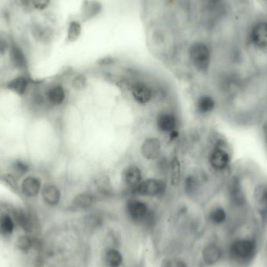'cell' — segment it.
<instances>
[{"label": "cell", "mask_w": 267, "mask_h": 267, "mask_svg": "<svg viewBox=\"0 0 267 267\" xmlns=\"http://www.w3.org/2000/svg\"><path fill=\"white\" fill-rule=\"evenodd\" d=\"M256 198L258 201L267 205V188L260 187L256 190Z\"/></svg>", "instance_id": "cell-33"}, {"label": "cell", "mask_w": 267, "mask_h": 267, "mask_svg": "<svg viewBox=\"0 0 267 267\" xmlns=\"http://www.w3.org/2000/svg\"><path fill=\"white\" fill-rule=\"evenodd\" d=\"M23 6L27 8H30L33 10H36L38 12H42L48 8L51 3V0H20Z\"/></svg>", "instance_id": "cell-28"}, {"label": "cell", "mask_w": 267, "mask_h": 267, "mask_svg": "<svg viewBox=\"0 0 267 267\" xmlns=\"http://www.w3.org/2000/svg\"></svg>", "instance_id": "cell-37"}, {"label": "cell", "mask_w": 267, "mask_h": 267, "mask_svg": "<svg viewBox=\"0 0 267 267\" xmlns=\"http://www.w3.org/2000/svg\"><path fill=\"white\" fill-rule=\"evenodd\" d=\"M263 129H264V134H265L266 137H267V121L266 122L265 125H264V127H263Z\"/></svg>", "instance_id": "cell-36"}, {"label": "cell", "mask_w": 267, "mask_h": 267, "mask_svg": "<svg viewBox=\"0 0 267 267\" xmlns=\"http://www.w3.org/2000/svg\"><path fill=\"white\" fill-rule=\"evenodd\" d=\"M189 59L195 70L199 72H207L211 63L210 49L203 42L194 43L189 49Z\"/></svg>", "instance_id": "cell-2"}, {"label": "cell", "mask_w": 267, "mask_h": 267, "mask_svg": "<svg viewBox=\"0 0 267 267\" xmlns=\"http://www.w3.org/2000/svg\"><path fill=\"white\" fill-rule=\"evenodd\" d=\"M195 110L200 115L209 114L216 108V101L213 96L204 94L199 95L195 101Z\"/></svg>", "instance_id": "cell-20"}, {"label": "cell", "mask_w": 267, "mask_h": 267, "mask_svg": "<svg viewBox=\"0 0 267 267\" xmlns=\"http://www.w3.org/2000/svg\"><path fill=\"white\" fill-rule=\"evenodd\" d=\"M170 183L172 187L177 188L182 181L181 163L177 155H173L170 161Z\"/></svg>", "instance_id": "cell-22"}, {"label": "cell", "mask_w": 267, "mask_h": 267, "mask_svg": "<svg viewBox=\"0 0 267 267\" xmlns=\"http://www.w3.org/2000/svg\"><path fill=\"white\" fill-rule=\"evenodd\" d=\"M12 42L4 35H0V56L8 53Z\"/></svg>", "instance_id": "cell-32"}, {"label": "cell", "mask_w": 267, "mask_h": 267, "mask_svg": "<svg viewBox=\"0 0 267 267\" xmlns=\"http://www.w3.org/2000/svg\"><path fill=\"white\" fill-rule=\"evenodd\" d=\"M88 79L82 74H79L73 78L71 80V87L77 92H81L88 87Z\"/></svg>", "instance_id": "cell-30"}, {"label": "cell", "mask_w": 267, "mask_h": 267, "mask_svg": "<svg viewBox=\"0 0 267 267\" xmlns=\"http://www.w3.org/2000/svg\"><path fill=\"white\" fill-rule=\"evenodd\" d=\"M130 267H145V263L139 260V261L136 262V263H133L132 265Z\"/></svg>", "instance_id": "cell-35"}, {"label": "cell", "mask_w": 267, "mask_h": 267, "mask_svg": "<svg viewBox=\"0 0 267 267\" xmlns=\"http://www.w3.org/2000/svg\"><path fill=\"white\" fill-rule=\"evenodd\" d=\"M14 219L9 214L0 216V233L10 235L14 229Z\"/></svg>", "instance_id": "cell-27"}, {"label": "cell", "mask_w": 267, "mask_h": 267, "mask_svg": "<svg viewBox=\"0 0 267 267\" xmlns=\"http://www.w3.org/2000/svg\"><path fill=\"white\" fill-rule=\"evenodd\" d=\"M31 33L32 34L33 38H35L36 41L42 42V43L47 42L48 36H49L48 29L38 23H31Z\"/></svg>", "instance_id": "cell-25"}, {"label": "cell", "mask_w": 267, "mask_h": 267, "mask_svg": "<svg viewBox=\"0 0 267 267\" xmlns=\"http://www.w3.org/2000/svg\"><path fill=\"white\" fill-rule=\"evenodd\" d=\"M9 175L15 180L22 179L30 173L31 165L24 159H14L9 166Z\"/></svg>", "instance_id": "cell-19"}, {"label": "cell", "mask_w": 267, "mask_h": 267, "mask_svg": "<svg viewBox=\"0 0 267 267\" xmlns=\"http://www.w3.org/2000/svg\"><path fill=\"white\" fill-rule=\"evenodd\" d=\"M201 257L204 265L206 267H213L220 260L222 250L217 244H207L202 249Z\"/></svg>", "instance_id": "cell-17"}, {"label": "cell", "mask_w": 267, "mask_h": 267, "mask_svg": "<svg viewBox=\"0 0 267 267\" xmlns=\"http://www.w3.org/2000/svg\"><path fill=\"white\" fill-rule=\"evenodd\" d=\"M14 219L25 232H31L34 228V218L29 211L17 209L14 211Z\"/></svg>", "instance_id": "cell-18"}, {"label": "cell", "mask_w": 267, "mask_h": 267, "mask_svg": "<svg viewBox=\"0 0 267 267\" xmlns=\"http://www.w3.org/2000/svg\"><path fill=\"white\" fill-rule=\"evenodd\" d=\"M250 40L256 48H267V21H260L253 25L250 31Z\"/></svg>", "instance_id": "cell-15"}, {"label": "cell", "mask_w": 267, "mask_h": 267, "mask_svg": "<svg viewBox=\"0 0 267 267\" xmlns=\"http://www.w3.org/2000/svg\"><path fill=\"white\" fill-rule=\"evenodd\" d=\"M230 161L231 159L228 153L219 145L214 147L209 153V164L215 171H224L229 166Z\"/></svg>", "instance_id": "cell-13"}, {"label": "cell", "mask_w": 267, "mask_h": 267, "mask_svg": "<svg viewBox=\"0 0 267 267\" xmlns=\"http://www.w3.org/2000/svg\"><path fill=\"white\" fill-rule=\"evenodd\" d=\"M98 5L96 4L95 2H90L89 4H87L85 6V14H87L88 17H91V16H94L97 14V7Z\"/></svg>", "instance_id": "cell-34"}, {"label": "cell", "mask_w": 267, "mask_h": 267, "mask_svg": "<svg viewBox=\"0 0 267 267\" xmlns=\"http://www.w3.org/2000/svg\"><path fill=\"white\" fill-rule=\"evenodd\" d=\"M143 180L142 171L138 165H128L121 173V181L131 192L140 185Z\"/></svg>", "instance_id": "cell-10"}, {"label": "cell", "mask_w": 267, "mask_h": 267, "mask_svg": "<svg viewBox=\"0 0 267 267\" xmlns=\"http://www.w3.org/2000/svg\"><path fill=\"white\" fill-rule=\"evenodd\" d=\"M96 196L90 192H80L73 198L70 209L75 212H89L96 203Z\"/></svg>", "instance_id": "cell-12"}, {"label": "cell", "mask_w": 267, "mask_h": 267, "mask_svg": "<svg viewBox=\"0 0 267 267\" xmlns=\"http://www.w3.org/2000/svg\"><path fill=\"white\" fill-rule=\"evenodd\" d=\"M42 179L36 175L28 174L21 179L20 185V191L23 196L27 199H35L41 195L42 191Z\"/></svg>", "instance_id": "cell-9"}, {"label": "cell", "mask_w": 267, "mask_h": 267, "mask_svg": "<svg viewBox=\"0 0 267 267\" xmlns=\"http://www.w3.org/2000/svg\"><path fill=\"white\" fill-rule=\"evenodd\" d=\"M42 201L48 207H56L62 200V191L58 185L53 182L43 184L41 191Z\"/></svg>", "instance_id": "cell-11"}, {"label": "cell", "mask_w": 267, "mask_h": 267, "mask_svg": "<svg viewBox=\"0 0 267 267\" xmlns=\"http://www.w3.org/2000/svg\"><path fill=\"white\" fill-rule=\"evenodd\" d=\"M167 181L162 178L150 177L143 180L140 185L131 191L133 196L149 197L161 199L167 195Z\"/></svg>", "instance_id": "cell-1"}, {"label": "cell", "mask_w": 267, "mask_h": 267, "mask_svg": "<svg viewBox=\"0 0 267 267\" xmlns=\"http://www.w3.org/2000/svg\"><path fill=\"white\" fill-rule=\"evenodd\" d=\"M140 153L145 160L156 162L162 156V142L157 137H147L141 144Z\"/></svg>", "instance_id": "cell-8"}, {"label": "cell", "mask_w": 267, "mask_h": 267, "mask_svg": "<svg viewBox=\"0 0 267 267\" xmlns=\"http://www.w3.org/2000/svg\"><path fill=\"white\" fill-rule=\"evenodd\" d=\"M8 55L10 64L12 65L14 68L19 70H25L28 68V58L23 48L19 45L12 42Z\"/></svg>", "instance_id": "cell-14"}, {"label": "cell", "mask_w": 267, "mask_h": 267, "mask_svg": "<svg viewBox=\"0 0 267 267\" xmlns=\"http://www.w3.org/2000/svg\"><path fill=\"white\" fill-rule=\"evenodd\" d=\"M155 125L159 133L168 135L172 131L178 130V117L173 111L163 110L156 116Z\"/></svg>", "instance_id": "cell-5"}, {"label": "cell", "mask_w": 267, "mask_h": 267, "mask_svg": "<svg viewBox=\"0 0 267 267\" xmlns=\"http://www.w3.org/2000/svg\"><path fill=\"white\" fill-rule=\"evenodd\" d=\"M44 93L48 107L53 108L62 107L67 99L66 88L61 83L49 84L45 89Z\"/></svg>", "instance_id": "cell-7"}, {"label": "cell", "mask_w": 267, "mask_h": 267, "mask_svg": "<svg viewBox=\"0 0 267 267\" xmlns=\"http://www.w3.org/2000/svg\"><path fill=\"white\" fill-rule=\"evenodd\" d=\"M128 89L133 100L140 106L149 104L155 98L153 87L143 80H135L130 83Z\"/></svg>", "instance_id": "cell-3"}, {"label": "cell", "mask_w": 267, "mask_h": 267, "mask_svg": "<svg viewBox=\"0 0 267 267\" xmlns=\"http://www.w3.org/2000/svg\"><path fill=\"white\" fill-rule=\"evenodd\" d=\"M208 219L213 224H222L227 219V213L222 207H215L209 211Z\"/></svg>", "instance_id": "cell-26"}, {"label": "cell", "mask_w": 267, "mask_h": 267, "mask_svg": "<svg viewBox=\"0 0 267 267\" xmlns=\"http://www.w3.org/2000/svg\"><path fill=\"white\" fill-rule=\"evenodd\" d=\"M31 87V80L25 75L15 77L6 84V89L20 97L25 96Z\"/></svg>", "instance_id": "cell-16"}, {"label": "cell", "mask_w": 267, "mask_h": 267, "mask_svg": "<svg viewBox=\"0 0 267 267\" xmlns=\"http://www.w3.org/2000/svg\"><path fill=\"white\" fill-rule=\"evenodd\" d=\"M202 181L195 173H189L183 180V190L185 195L193 198L196 196L201 188Z\"/></svg>", "instance_id": "cell-21"}, {"label": "cell", "mask_w": 267, "mask_h": 267, "mask_svg": "<svg viewBox=\"0 0 267 267\" xmlns=\"http://www.w3.org/2000/svg\"><path fill=\"white\" fill-rule=\"evenodd\" d=\"M230 195H231V200L235 205H241L245 203V195L237 181H234L231 183Z\"/></svg>", "instance_id": "cell-24"}, {"label": "cell", "mask_w": 267, "mask_h": 267, "mask_svg": "<svg viewBox=\"0 0 267 267\" xmlns=\"http://www.w3.org/2000/svg\"><path fill=\"white\" fill-rule=\"evenodd\" d=\"M81 34V26L80 23L76 20H73L70 23L67 29L66 38L69 42H75L79 39Z\"/></svg>", "instance_id": "cell-29"}, {"label": "cell", "mask_w": 267, "mask_h": 267, "mask_svg": "<svg viewBox=\"0 0 267 267\" xmlns=\"http://www.w3.org/2000/svg\"><path fill=\"white\" fill-rule=\"evenodd\" d=\"M256 245L249 239H238L230 246V255L233 259L245 261L252 257L255 254Z\"/></svg>", "instance_id": "cell-6"}, {"label": "cell", "mask_w": 267, "mask_h": 267, "mask_svg": "<svg viewBox=\"0 0 267 267\" xmlns=\"http://www.w3.org/2000/svg\"><path fill=\"white\" fill-rule=\"evenodd\" d=\"M98 260L100 267H125L126 259L122 249L102 246Z\"/></svg>", "instance_id": "cell-4"}, {"label": "cell", "mask_w": 267, "mask_h": 267, "mask_svg": "<svg viewBox=\"0 0 267 267\" xmlns=\"http://www.w3.org/2000/svg\"><path fill=\"white\" fill-rule=\"evenodd\" d=\"M33 241L31 240L29 236L28 235H22L20 236L18 239H17V248L20 249V251H24V252H28V251H30V249L32 248Z\"/></svg>", "instance_id": "cell-31"}, {"label": "cell", "mask_w": 267, "mask_h": 267, "mask_svg": "<svg viewBox=\"0 0 267 267\" xmlns=\"http://www.w3.org/2000/svg\"><path fill=\"white\" fill-rule=\"evenodd\" d=\"M158 267H190L187 259L183 257L182 255L171 254L164 255L159 260Z\"/></svg>", "instance_id": "cell-23"}]
</instances>
